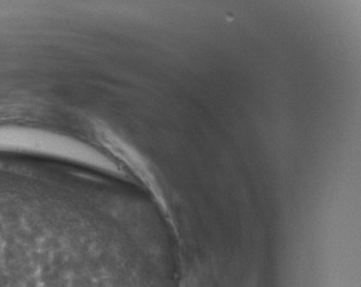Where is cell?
Wrapping results in <instances>:
<instances>
[{
    "label": "cell",
    "instance_id": "1",
    "mask_svg": "<svg viewBox=\"0 0 361 287\" xmlns=\"http://www.w3.org/2000/svg\"><path fill=\"white\" fill-rule=\"evenodd\" d=\"M0 148L39 151L58 156L82 160L85 163L101 167L110 174H123L117 163L103 155L102 153L56 136L36 132H0Z\"/></svg>",
    "mask_w": 361,
    "mask_h": 287
}]
</instances>
